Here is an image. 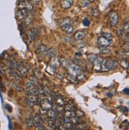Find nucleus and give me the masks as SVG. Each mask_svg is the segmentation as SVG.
I'll return each mask as SVG.
<instances>
[{
  "mask_svg": "<svg viewBox=\"0 0 129 130\" xmlns=\"http://www.w3.org/2000/svg\"><path fill=\"white\" fill-rule=\"evenodd\" d=\"M118 65V61L114 59H104L101 61V70L105 72L115 70Z\"/></svg>",
  "mask_w": 129,
  "mask_h": 130,
  "instance_id": "obj_1",
  "label": "nucleus"
},
{
  "mask_svg": "<svg viewBox=\"0 0 129 130\" xmlns=\"http://www.w3.org/2000/svg\"><path fill=\"white\" fill-rule=\"evenodd\" d=\"M40 32H41V27H39V26H36V27H33V28H32V29H30L29 31L30 41V42L34 41L35 39L38 38V36L39 35Z\"/></svg>",
  "mask_w": 129,
  "mask_h": 130,
  "instance_id": "obj_2",
  "label": "nucleus"
},
{
  "mask_svg": "<svg viewBox=\"0 0 129 130\" xmlns=\"http://www.w3.org/2000/svg\"><path fill=\"white\" fill-rule=\"evenodd\" d=\"M119 22V15L116 12H111L109 14V22L112 26H116Z\"/></svg>",
  "mask_w": 129,
  "mask_h": 130,
  "instance_id": "obj_3",
  "label": "nucleus"
},
{
  "mask_svg": "<svg viewBox=\"0 0 129 130\" xmlns=\"http://www.w3.org/2000/svg\"><path fill=\"white\" fill-rule=\"evenodd\" d=\"M69 71L70 73V74L73 75V76L77 75L78 73L81 72V68L78 66L77 65H76V64L69 65Z\"/></svg>",
  "mask_w": 129,
  "mask_h": 130,
  "instance_id": "obj_4",
  "label": "nucleus"
},
{
  "mask_svg": "<svg viewBox=\"0 0 129 130\" xmlns=\"http://www.w3.org/2000/svg\"><path fill=\"white\" fill-rule=\"evenodd\" d=\"M112 42H113V40H108V39L102 37H99L97 38V42L101 47H108L112 43Z\"/></svg>",
  "mask_w": 129,
  "mask_h": 130,
  "instance_id": "obj_5",
  "label": "nucleus"
},
{
  "mask_svg": "<svg viewBox=\"0 0 129 130\" xmlns=\"http://www.w3.org/2000/svg\"><path fill=\"white\" fill-rule=\"evenodd\" d=\"M19 7L20 9H27L29 10H32L33 9V6L31 3L27 1H21L19 3Z\"/></svg>",
  "mask_w": 129,
  "mask_h": 130,
  "instance_id": "obj_6",
  "label": "nucleus"
},
{
  "mask_svg": "<svg viewBox=\"0 0 129 130\" xmlns=\"http://www.w3.org/2000/svg\"><path fill=\"white\" fill-rule=\"evenodd\" d=\"M28 14H28L26 9H20L17 11V18H18V19H19V20L25 19Z\"/></svg>",
  "mask_w": 129,
  "mask_h": 130,
  "instance_id": "obj_7",
  "label": "nucleus"
},
{
  "mask_svg": "<svg viewBox=\"0 0 129 130\" xmlns=\"http://www.w3.org/2000/svg\"><path fill=\"white\" fill-rule=\"evenodd\" d=\"M73 4V0H62L61 3V7L63 9H69Z\"/></svg>",
  "mask_w": 129,
  "mask_h": 130,
  "instance_id": "obj_8",
  "label": "nucleus"
},
{
  "mask_svg": "<svg viewBox=\"0 0 129 130\" xmlns=\"http://www.w3.org/2000/svg\"><path fill=\"white\" fill-rule=\"evenodd\" d=\"M86 35V34L85 31H83V30H79V31H77L75 33V35H74V39L77 41H79V40H82V39L85 37Z\"/></svg>",
  "mask_w": 129,
  "mask_h": 130,
  "instance_id": "obj_9",
  "label": "nucleus"
},
{
  "mask_svg": "<svg viewBox=\"0 0 129 130\" xmlns=\"http://www.w3.org/2000/svg\"><path fill=\"white\" fill-rule=\"evenodd\" d=\"M61 27V29H62V30L65 33L68 34V35H71V34H72L74 31V28L72 27L71 25H65V26H62Z\"/></svg>",
  "mask_w": 129,
  "mask_h": 130,
  "instance_id": "obj_10",
  "label": "nucleus"
},
{
  "mask_svg": "<svg viewBox=\"0 0 129 130\" xmlns=\"http://www.w3.org/2000/svg\"><path fill=\"white\" fill-rule=\"evenodd\" d=\"M102 58H100L97 57V58L94 61V70L96 71H100L101 70V61H102Z\"/></svg>",
  "mask_w": 129,
  "mask_h": 130,
  "instance_id": "obj_11",
  "label": "nucleus"
},
{
  "mask_svg": "<svg viewBox=\"0 0 129 130\" xmlns=\"http://www.w3.org/2000/svg\"><path fill=\"white\" fill-rule=\"evenodd\" d=\"M26 93L28 95H40L39 94V89H38L37 86H33L30 89H27V91H26Z\"/></svg>",
  "mask_w": 129,
  "mask_h": 130,
  "instance_id": "obj_12",
  "label": "nucleus"
},
{
  "mask_svg": "<svg viewBox=\"0 0 129 130\" xmlns=\"http://www.w3.org/2000/svg\"><path fill=\"white\" fill-rule=\"evenodd\" d=\"M41 107H42V109L48 110V109L52 108V105H51V103H50V101L49 100L45 99V100L42 101V102L41 104Z\"/></svg>",
  "mask_w": 129,
  "mask_h": 130,
  "instance_id": "obj_13",
  "label": "nucleus"
},
{
  "mask_svg": "<svg viewBox=\"0 0 129 130\" xmlns=\"http://www.w3.org/2000/svg\"><path fill=\"white\" fill-rule=\"evenodd\" d=\"M36 53L40 54L41 56H42V58H43V56L47 53V47L45 46V45H41V46L37 49Z\"/></svg>",
  "mask_w": 129,
  "mask_h": 130,
  "instance_id": "obj_14",
  "label": "nucleus"
},
{
  "mask_svg": "<svg viewBox=\"0 0 129 130\" xmlns=\"http://www.w3.org/2000/svg\"><path fill=\"white\" fill-rule=\"evenodd\" d=\"M9 75L11 76L12 77H14V79H16V80H18V81H20L21 79H22V77L20 75V73H18L17 71L14 70H9Z\"/></svg>",
  "mask_w": 129,
  "mask_h": 130,
  "instance_id": "obj_15",
  "label": "nucleus"
},
{
  "mask_svg": "<svg viewBox=\"0 0 129 130\" xmlns=\"http://www.w3.org/2000/svg\"><path fill=\"white\" fill-rule=\"evenodd\" d=\"M17 70H19V73L21 76H26L27 73H28V70L25 66H23L22 65H19L18 68H17Z\"/></svg>",
  "mask_w": 129,
  "mask_h": 130,
  "instance_id": "obj_16",
  "label": "nucleus"
},
{
  "mask_svg": "<svg viewBox=\"0 0 129 130\" xmlns=\"http://www.w3.org/2000/svg\"><path fill=\"white\" fill-rule=\"evenodd\" d=\"M72 22V21L69 18H65V19H62L59 21V23H60L61 26H65V25H71Z\"/></svg>",
  "mask_w": 129,
  "mask_h": 130,
  "instance_id": "obj_17",
  "label": "nucleus"
},
{
  "mask_svg": "<svg viewBox=\"0 0 129 130\" xmlns=\"http://www.w3.org/2000/svg\"><path fill=\"white\" fill-rule=\"evenodd\" d=\"M57 114H58V112H56L54 109H48L47 112H46V115L48 116V117L53 118V119H55V118L57 117Z\"/></svg>",
  "mask_w": 129,
  "mask_h": 130,
  "instance_id": "obj_18",
  "label": "nucleus"
},
{
  "mask_svg": "<svg viewBox=\"0 0 129 130\" xmlns=\"http://www.w3.org/2000/svg\"><path fill=\"white\" fill-rule=\"evenodd\" d=\"M119 35L123 38V40L126 41L127 43L128 42V33L127 32L124 31V30H119Z\"/></svg>",
  "mask_w": 129,
  "mask_h": 130,
  "instance_id": "obj_19",
  "label": "nucleus"
},
{
  "mask_svg": "<svg viewBox=\"0 0 129 130\" xmlns=\"http://www.w3.org/2000/svg\"><path fill=\"white\" fill-rule=\"evenodd\" d=\"M100 37L104 38L106 39H108V40H113V34L108 33V32H101V34H100Z\"/></svg>",
  "mask_w": 129,
  "mask_h": 130,
  "instance_id": "obj_20",
  "label": "nucleus"
},
{
  "mask_svg": "<svg viewBox=\"0 0 129 130\" xmlns=\"http://www.w3.org/2000/svg\"><path fill=\"white\" fill-rule=\"evenodd\" d=\"M64 109L66 110H73L74 111L76 109V106L73 102H72V101H68V104L65 105V108H64Z\"/></svg>",
  "mask_w": 129,
  "mask_h": 130,
  "instance_id": "obj_21",
  "label": "nucleus"
},
{
  "mask_svg": "<svg viewBox=\"0 0 129 130\" xmlns=\"http://www.w3.org/2000/svg\"><path fill=\"white\" fill-rule=\"evenodd\" d=\"M26 124L27 125L28 127H33V125H34V119H33V117H30V118H28V119L26 121Z\"/></svg>",
  "mask_w": 129,
  "mask_h": 130,
  "instance_id": "obj_22",
  "label": "nucleus"
},
{
  "mask_svg": "<svg viewBox=\"0 0 129 130\" xmlns=\"http://www.w3.org/2000/svg\"><path fill=\"white\" fill-rule=\"evenodd\" d=\"M33 20V17L28 14V15H27V17L25 19V24H26V26L27 27V26H29L30 24H32Z\"/></svg>",
  "mask_w": 129,
  "mask_h": 130,
  "instance_id": "obj_23",
  "label": "nucleus"
},
{
  "mask_svg": "<svg viewBox=\"0 0 129 130\" xmlns=\"http://www.w3.org/2000/svg\"><path fill=\"white\" fill-rule=\"evenodd\" d=\"M33 119H34V123H42L44 121V119L40 113H36L35 117L33 118Z\"/></svg>",
  "mask_w": 129,
  "mask_h": 130,
  "instance_id": "obj_24",
  "label": "nucleus"
},
{
  "mask_svg": "<svg viewBox=\"0 0 129 130\" xmlns=\"http://www.w3.org/2000/svg\"><path fill=\"white\" fill-rule=\"evenodd\" d=\"M74 116H76V113H75V111H73V110H66L65 112V117H66L70 118Z\"/></svg>",
  "mask_w": 129,
  "mask_h": 130,
  "instance_id": "obj_25",
  "label": "nucleus"
},
{
  "mask_svg": "<svg viewBox=\"0 0 129 130\" xmlns=\"http://www.w3.org/2000/svg\"><path fill=\"white\" fill-rule=\"evenodd\" d=\"M47 54L50 58H54V57H56V54H57L55 50L53 48H50V49L47 50Z\"/></svg>",
  "mask_w": 129,
  "mask_h": 130,
  "instance_id": "obj_26",
  "label": "nucleus"
},
{
  "mask_svg": "<svg viewBox=\"0 0 129 130\" xmlns=\"http://www.w3.org/2000/svg\"><path fill=\"white\" fill-rule=\"evenodd\" d=\"M30 81L35 86H38V85H39V80H38V78L36 77L35 76H32L30 77Z\"/></svg>",
  "mask_w": 129,
  "mask_h": 130,
  "instance_id": "obj_27",
  "label": "nucleus"
},
{
  "mask_svg": "<svg viewBox=\"0 0 129 130\" xmlns=\"http://www.w3.org/2000/svg\"><path fill=\"white\" fill-rule=\"evenodd\" d=\"M91 14L93 16V17H96V18H97V17H99L100 15V10L98 8H94L91 10Z\"/></svg>",
  "mask_w": 129,
  "mask_h": 130,
  "instance_id": "obj_28",
  "label": "nucleus"
},
{
  "mask_svg": "<svg viewBox=\"0 0 129 130\" xmlns=\"http://www.w3.org/2000/svg\"><path fill=\"white\" fill-rule=\"evenodd\" d=\"M13 88L16 90V91H18V92H22V91H23V89H22V86H20L19 85L18 83H13Z\"/></svg>",
  "mask_w": 129,
  "mask_h": 130,
  "instance_id": "obj_29",
  "label": "nucleus"
},
{
  "mask_svg": "<svg viewBox=\"0 0 129 130\" xmlns=\"http://www.w3.org/2000/svg\"><path fill=\"white\" fill-rule=\"evenodd\" d=\"M118 64H120L121 66H123L124 68H126V69H127L128 68V63H127V61L125 60V59H122L120 61V62H118Z\"/></svg>",
  "mask_w": 129,
  "mask_h": 130,
  "instance_id": "obj_30",
  "label": "nucleus"
},
{
  "mask_svg": "<svg viewBox=\"0 0 129 130\" xmlns=\"http://www.w3.org/2000/svg\"><path fill=\"white\" fill-rule=\"evenodd\" d=\"M110 51H111L110 49H108L107 47H101L99 50L100 54H108V53H110Z\"/></svg>",
  "mask_w": 129,
  "mask_h": 130,
  "instance_id": "obj_31",
  "label": "nucleus"
},
{
  "mask_svg": "<svg viewBox=\"0 0 129 130\" xmlns=\"http://www.w3.org/2000/svg\"><path fill=\"white\" fill-rule=\"evenodd\" d=\"M97 58V56L96 54H89L88 56V60L90 61L91 63L94 62V61L96 60Z\"/></svg>",
  "mask_w": 129,
  "mask_h": 130,
  "instance_id": "obj_32",
  "label": "nucleus"
},
{
  "mask_svg": "<svg viewBox=\"0 0 129 130\" xmlns=\"http://www.w3.org/2000/svg\"><path fill=\"white\" fill-rule=\"evenodd\" d=\"M65 103V101H64V99H62L61 98H58L57 100V101H56V104H57L58 105H59V106H64Z\"/></svg>",
  "mask_w": 129,
  "mask_h": 130,
  "instance_id": "obj_33",
  "label": "nucleus"
},
{
  "mask_svg": "<svg viewBox=\"0 0 129 130\" xmlns=\"http://www.w3.org/2000/svg\"><path fill=\"white\" fill-rule=\"evenodd\" d=\"M28 100L30 101H32V102H33V103H35V104H36V102H37V100H38V97H37L36 95H30V97H29V98H28Z\"/></svg>",
  "mask_w": 129,
  "mask_h": 130,
  "instance_id": "obj_34",
  "label": "nucleus"
},
{
  "mask_svg": "<svg viewBox=\"0 0 129 130\" xmlns=\"http://www.w3.org/2000/svg\"><path fill=\"white\" fill-rule=\"evenodd\" d=\"M70 122H72V124H74V125H77V124H78L80 122L79 121V117H72V120L70 121Z\"/></svg>",
  "mask_w": 129,
  "mask_h": 130,
  "instance_id": "obj_35",
  "label": "nucleus"
},
{
  "mask_svg": "<svg viewBox=\"0 0 129 130\" xmlns=\"http://www.w3.org/2000/svg\"><path fill=\"white\" fill-rule=\"evenodd\" d=\"M34 125L36 126V128L40 130H46V128L44 127V125H42V123H34Z\"/></svg>",
  "mask_w": 129,
  "mask_h": 130,
  "instance_id": "obj_36",
  "label": "nucleus"
},
{
  "mask_svg": "<svg viewBox=\"0 0 129 130\" xmlns=\"http://www.w3.org/2000/svg\"><path fill=\"white\" fill-rule=\"evenodd\" d=\"M34 73H35V77H38V78H40L42 77V73L41 72L40 70H38V69H35L34 70Z\"/></svg>",
  "mask_w": 129,
  "mask_h": 130,
  "instance_id": "obj_37",
  "label": "nucleus"
},
{
  "mask_svg": "<svg viewBox=\"0 0 129 130\" xmlns=\"http://www.w3.org/2000/svg\"><path fill=\"white\" fill-rule=\"evenodd\" d=\"M82 23H83V25H84V26H88L89 25H90L91 22H90V20H89L88 18H85V19H83V21H82Z\"/></svg>",
  "mask_w": 129,
  "mask_h": 130,
  "instance_id": "obj_38",
  "label": "nucleus"
},
{
  "mask_svg": "<svg viewBox=\"0 0 129 130\" xmlns=\"http://www.w3.org/2000/svg\"><path fill=\"white\" fill-rule=\"evenodd\" d=\"M129 22H128V20H127L125 22H124V31H126V32H127L128 33V30H129Z\"/></svg>",
  "mask_w": 129,
  "mask_h": 130,
  "instance_id": "obj_39",
  "label": "nucleus"
},
{
  "mask_svg": "<svg viewBox=\"0 0 129 130\" xmlns=\"http://www.w3.org/2000/svg\"><path fill=\"white\" fill-rule=\"evenodd\" d=\"M33 86H35L34 85H33L30 80L29 81H27L26 82V87L27 88V89H30V88H32V87H33Z\"/></svg>",
  "mask_w": 129,
  "mask_h": 130,
  "instance_id": "obj_40",
  "label": "nucleus"
},
{
  "mask_svg": "<svg viewBox=\"0 0 129 130\" xmlns=\"http://www.w3.org/2000/svg\"><path fill=\"white\" fill-rule=\"evenodd\" d=\"M10 66L12 67V68H14V69H17V68H18V66H19V64L17 63L15 61H12L10 62Z\"/></svg>",
  "mask_w": 129,
  "mask_h": 130,
  "instance_id": "obj_41",
  "label": "nucleus"
},
{
  "mask_svg": "<svg viewBox=\"0 0 129 130\" xmlns=\"http://www.w3.org/2000/svg\"><path fill=\"white\" fill-rule=\"evenodd\" d=\"M76 115H77L78 117H83L84 115H85V113H84V112L81 111L80 109H77V111L75 112Z\"/></svg>",
  "mask_w": 129,
  "mask_h": 130,
  "instance_id": "obj_42",
  "label": "nucleus"
},
{
  "mask_svg": "<svg viewBox=\"0 0 129 130\" xmlns=\"http://www.w3.org/2000/svg\"><path fill=\"white\" fill-rule=\"evenodd\" d=\"M26 103H27V105L29 106V107H30V108H32V107L35 105V103L32 102V101H29V100H27V101H26Z\"/></svg>",
  "mask_w": 129,
  "mask_h": 130,
  "instance_id": "obj_43",
  "label": "nucleus"
},
{
  "mask_svg": "<svg viewBox=\"0 0 129 130\" xmlns=\"http://www.w3.org/2000/svg\"><path fill=\"white\" fill-rule=\"evenodd\" d=\"M61 121H62L63 123H67V122H70V120H69V117H63L62 119H61Z\"/></svg>",
  "mask_w": 129,
  "mask_h": 130,
  "instance_id": "obj_44",
  "label": "nucleus"
},
{
  "mask_svg": "<svg viewBox=\"0 0 129 130\" xmlns=\"http://www.w3.org/2000/svg\"><path fill=\"white\" fill-rule=\"evenodd\" d=\"M89 4H90V3H89L88 2L85 1V0H83V2H82V7H88Z\"/></svg>",
  "mask_w": 129,
  "mask_h": 130,
  "instance_id": "obj_45",
  "label": "nucleus"
},
{
  "mask_svg": "<svg viewBox=\"0 0 129 130\" xmlns=\"http://www.w3.org/2000/svg\"><path fill=\"white\" fill-rule=\"evenodd\" d=\"M28 1L33 4H38L39 2H40V0H28Z\"/></svg>",
  "mask_w": 129,
  "mask_h": 130,
  "instance_id": "obj_46",
  "label": "nucleus"
},
{
  "mask_svg": "<svg viewBox=\"0 0 129 130\" xmlns=\"http://www.w3.org/2000/svg\"><path fill=\"white\" fill-rule=\"evenodd\" d=\"M5 107H6V109H7V110L8 112H11V111H12V108H11V106H10V105H6Z\"/></svg>",
  "mask_w": 129,
  "mask_h": 130,
  "instance_id": "obj_47",
  "label": "nucleus"
},
{
  "mask_svg": "<svg viewBox=\"0 0 129 130\" xmlns=\"http://www.w3.org/2000/svg\"><path fill=\"white\" fill-rule=\"evenodd\" d=\"M124 93H126L127 95L129 94V91H128V89H127H127H125L124 90Z\"/></svg>",
  "mask_w": 129,
  "mask_h": 130,
  "instance_id": "obj_48",
  "label": "nucleus"
},
{
  "mask_svg": "<svg viewBox=\"0 0 129 130\" xmlns=\"http://www.w3.org/2000/svg\"><path fill=\"white\" fill-rule=\"evenodd\" d=\"M85 1L88 2L89 3H93V2H94V0H85Z\"/></svg>",
  "mask_w": 129,
  "mask_h": 130,
  "instance_id": "obj_49",
  "label": "nucleus"
},
{
  "mask_svg": "<svg viewBox=\"0 0 129 130\" xmlns=\"http://www.w3.org/2000/svg\"><path fill=\"white\" fill-rule=\"evenodd\" d=\"M0 73H2V71L1 70H0Z\"/></svg>",
  "mask_w": 129,
  "mask_h": 130,
  "instance_id": "obj_50",
  "label": "nucleus"
}]
</instances>
